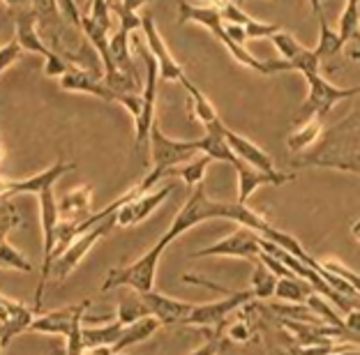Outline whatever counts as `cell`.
Returning a JSON list of instances; mask_svg holds the SVG:
<instances>
[{
  "label": "cell",
  "mask_w": 360,
  "mask_h": 355,
  "mask_svg": "<svg viewBox=\"0 0 360 355\" xmlns=\"http://www.w3.org/2000/svg\"><path fill=\"white\" fill-rule=\"evenodd\" d=\"M90 203H93V187L81 185L77 189H72V192H68L58 201L60 219L77 221V224H81V221L90 217Z\"/></svg>",
  "instance_id": "20"
},
{
  "label": "cell",
  "mask_w": 360,
  "mask_h": 355,
  "mask_svg": "<svg viewBox=\"0 0 360 355\" xmlns=\"http://www.w3.org/2000/svg\"><path fill=\"white\" fill-rule=\"evenodd\" d=\"M273 46L280 51L282 60H286L291 65V72H300L302 77L307 74H316L319 72V65H321V58H319L312 49L302 46L291 32L286 30H277L273 37H270Z\"/></svg>",
  "instance_id": "13"
},
{
  "label": "cell",
  "mask_w": 360,
  "mask_h": 355,
  "mask_svg": "<svg viewBox=\"0 0 360 355\" xmlns=\"http://www.w3.org/2000/svg\"><path fill=\"white\" fill-rule=\"evenodd\" d=\"M125 325L120 321H111L106 325H86L84 323V344L86 349H97V346H113L122 335Z\"/></svg>",
  "instance_id": "24"
},
{
  "label": "cell",
  "mask_w": 360,
  "mask_h": 355,
  "mask_svg": "<svg viewBox=\"0 0 360 355\" xmlns=\"http://www.w3.org/2000/svg\"><path fill=\"white\" fill-rule=\"evenodd\" d=\"M305 81H307V97L296 115V125H302V122L309 120H323L335 109V104L360 95V86H351V88L335 86L328 79L321 77V72L307 74Z\"/></svg>",
  "instance_id": "3"
},
{
  "label": "cell",
  "mask_w": 360,
  "mask_h": 355,
  "mask_svg": "<svg viewBox=\"0 0 360 355\" xmlns=\"http://www.w3.org/2000/svg\"><path fill=\"white\" fill-rule=\"evenodd\" d=\"M351 233H354V238H356V240L360 243V219L356 221L354 226H351Z\"/></svg>",
  "instance_id": "50"
},
{
  "label": "cell",
  "mask_w": 360,
  "mask_h": 355,
  "mask_svg": "<svg viewBox=\"0 0 360 355\" xmlns=\"http://www.w3.org/2000/svg\"><path fill=\"white\" fill-rule=\"evenodd\" d=\"M347 328H351V330H360V311H356V309H351V311H349Z\"/></svg>",
  "instance_id": "44"
},
{
  "label": "cell",
  "mask_w": 360,
  "mask_h": 355,
  "mask_svg": "<svg viewBox=\"0 0 360 355\" xmlns=\"http://www.w3.org/2000/svg\"><path fill=\"white\" fill-rule=\"evenodd\" d=\"M208 219H231V221H236V224L257 231L259 235H266L268 228L273 226L268 219L261 217L259 212L250 210L248 205H243L238 201L226 203V201L210 199V196L206 194V187H203V183H201V185L194 187L190 199H187L183 208L178 210L174 224H171L167 233L162 235V240H165L167 245H171L176 238H180L190 228L199 226L201 221H208Z\"/></svg>",
  "instance_id": "1"
},
{
  "label": "cell",
  "mask_w": 360,
  "mask_h": 355,
  "mask_svg": "<svg viewBox=\"0 0 360 355\" xmlns=\"http://www.w3.org/2000/svg\"><path fill=\"white\" fill-rule=\"evenodd\" d=\"M5 351V344H3V340H0V353H3Z\"/></svg>",
  "instance_id": "52"
},
{
  "label": "cell",
  "mask_w": 360,
  "mask_h": 355,
  "mask_svg": "<svg viewBox=\"0 0 360 355\" xmlns=\"http://www.w3.org/2000/svg\"><path fill=\"white\" fill-rule=\"evenodd\" d=\"M321 266L328 270V272H333V275H338V277H342L345 282H349L351 286L356 288V293L360 295V275H356V272H351L347 266H342L340 261H321Z\"/></svg>",
  "instance_id": "34"
},
{
  "label": "cell",
  "mask_w": 360,
  "mask_h": 355,
  "mask_svg": "<svg viewBox=\"0 0 360 355\" xmlns=\"http://www.w3.org/2000/svg\"><path fill=\"white\" fill-rule=\"evenodd\" d=\"M250 298H255L252 291H231L226 293L222 300L217 302H206V304H196L190 321L187 325H196V328H212V325H219L222 321L231 314L233 309L243 307L245 302Z\"/></svg>",
  "instance_id": "14"
},
{
  "label": "cell",
  "mask_w": 360,
  "mask_h": 355,
  "mask_svg": "<svg viewBox=\"0 0 360 355\" xmlns=\"http://www.w3.org/2000/svg\"><path fill=\"white\" fill-rule=\"evenodd\" d=\"M12 298H7V295H3L0 293V325L5 323L7 321V316H10V307H12Z\"/></svg>",
  "instance_id": "41"
},
{
  "label": "cell",
  "mask_w": 360,
  "mask_h": 355,
  "mask_svg": "<svg viewBox=\"0 0 360 355\" xmlns=\"http://www.w3.org/2000/svg\"><path fill=\"white\" fill-rule=\"evenodd\" d=\"M222 136H224V141L229 143V148L236 153V157H238L240 162L248 164V167L257 169V171H264V173H280V171H275L273 157H270L264 148H259L255 141L245 138L243 134H238V131L229 129L226 125L222 129Z\"/></svg>",
  "instance_id": "18"
},
{
  "label": "cell",
  "mask_w": 360,
  "mask_h": 355,
  "mask_svg": "<svg viewBox=\"0 0 360 355\" xmlns=\"http://www.w3.org/2000/svg\"><path fill=\"white\" fill-rule=\"evenodd\" d=\"M58 84L63 90H68V93L90 95V97H97V100L109 102V104H118V100H120V95L106 86V81L100 79V74L95 70H84V67H77V65H72V67L63 74L58 79Z\"/></svg>",
  "instance_id": "12"
},
{
  "label": "cell",
  "mask_w": 360,
  "mask_h": 355,
  "mask_svg": "<svg viewBox=\"0 0 360 355\" xmlns=\"http://www.w3.org/2000/svg\"><path fill=\"white\" fill-rule=\"evenodd\" d=\"M129 30H122L118 28L113 35L109 37V53H111V60L116 65V70L129 74V77H136L139 74L134 70V60H132V51H129Z\"/></svg>",
  "instance_id": "23"
},
{
  "label": "cell",
  "mask_w": 360,
  "mask_h": 355,
  "mask_svg": "<svg viewBox=\"0 0 360 355\" xmlns=\"http://www.w3.org/2000/svg\"><path fill=\"white\" fill-rule=\"evenodd\" d=\"M19 214L12 212V214H5V217H0V243H5L7 240V233L19 224Z\"/></svg>",
  "instance_id": "40"
},
{
  "label": "cell",
  "mask_w": 360,
  "mask_h": 355,
  "mask_svg": "<svg viewBox=\"0 0 360 355\" xmlns=\"http://www.w3.org/2000/svg\"><path fill=\"white\" fill-rule=\"evenodd\" d=\"M187 93H190V104H192L194 118L199 120L203 127H210L212 122H217V120H219V115H217V111H215V106L210 104V100L201 93L199 88L192 86V88H187Z\"/></svg>",
  "instance_id": "30"
},
{
  "label": "cell",
  "mask_w": 360,
  "mask_h": 355,
  "mask_svg": "<svg viewBox=\"0 0 360 355\" xmlns=\"http://www.w3.org/2000/svg\"><path fill=\"white\" fill-rule=\"evenodd\" d=\"M333 355H360V349H356V346H351V349L340 351V353H333Z\"/></svg>",
  "instance_id": "48"
},
{
  "label": "cell",
  "mask_w": 360,
  "mask_h": 355,
  "mask_svg": "<svg viewBox=\"0 0 360 355\" xmlns=\"http://www.w3.org/2000/svg\"><path fill=\"white\" fill-rule=\"evenodd\" d=\"M201 23V26H206L212 35L219 39V44L226 46V51L231 53L236 60L245 67L255 70L259 74H277V72H291V65L286 60H259V58L252 56L245 46H238L233 44L231 39H229L226 30H224V21H222V14L217 10H208V7H194L190 3H180V19L178 23Z\"/></svg>",
  "instance_id": "2"
},
{
  "label": "cell",
  "mask_w": 360,
  "mask_h": 355,
  "mask_svg": "<svg viewBox=\"0 0 360 355\" xmlns=\"http://www.w3.org/2000/svg\"><path fill=\"white\" fill-rule=\"evenodd\" d=\"M167 247L169 245L160 238L158 245L150 247L141 259H136L134 263H129L125 268L109 270V275H106L104 284H102V291L106 293V291H113V288H122V286H129L136 293L155 291V275H158L160 259Z\"/></svg>",
  "instance_id": "4"
},
{
  "label": "cell",
  "mask_w": 360,
  "mask_h": 355,
  "mask_svg": "<svg viewBox=\"0 0 360 355\" xmlns=\"http://www.w3.org/2000/svg\"><path fill=\"white\" fill-rule=\"evenodd\" d=\"M12 212H16L14 205L7 201L5 196H0V217H5V214H12Z\"/></svg>",
  "instance_id": "46"
},
{
  "label": "cell",
  "mask_w": 360,
  "mask_h": 355,
  "mask_svg": "<svg viewBox=\"0 0 360 355\" xmlns=\"http://www.w3.org/2000/svg\"><path fill=\"white\" fill-rule=\"evenodd\" d=\"M3 157H5V148H3V143H0V162H3Z\"/></svg>",
  "instance_id": "51"
},
{
  "label": "cell",
  "mask_w": 360,
  "mask_h": 355,
  "mask_svg": "<svg viewBox=\"0 0 360 355\" xmlns=\"http://www.w3.org/2000/svg\"><path fill=\"white\" fill-rule=\"evenodd\" d=\"M321 134H323V122L321 120L302 122V125H298V129L293 131V134H289V138H286V146H289L291 153H300V150H305V148L314 146L319 138H321Z\"/></svg>",
  "instance_id": "27"
},
{
  "label": "cell",
  "mask_w": 360,
  "mask_h": 355,
  "mask_svg": "<svg viewBox=\"0 0 360 355\" xmlns=\"http://www.w3.org/2000/svg\"><path fill=\"white\" fill-rule=\"evenodd\" d=\"M174 192V185H167L158 189V192H148L139 199L127 201L125 205H120L116 217H118V226L127 228V226H134V224H141L143 219H148L150 214L160 208L162 203L167 201V196Z\"/></svg>",
  "instance_id": "16"
},
{
  "label": "cell",
  "mask_w": 360,
  "mask_h": 355,
  "mask_svg": "<svg viewBox=\"0 0 360 355\" xmlns=\"http://www.w3.org/2000/svg\"><path fill=\"white\" fill-rule=\"evenodd\" d=\"M312 164H314V167H326V169H340V171L360 173V155H356V157H342V160H316Z\"/></svg>",
  "instance_id": "36"
},
{
  "label": "cell",
  "mask_w": 360,
  "mask_h": 355,
  "mask_svg": "<svg viewBox=\"0 0 360 355\" xmlns=\"http://www.w3.org/2000/svg\"><path fill=\"white\" fill-rule=\"evenodd\" d=\"M77 167L72 162L65 160H56L51 167L35 173L30 178H21V180H10L0 176V196L10 199V196H19V194H39L44 192L46 187H56V183L65 176V173L75 171Z\"/></svg>",
  "instance_id": "10"
},
{
  "label": "cell",
  "mask_w": 360,
  "mask_h": 355,
  "mask_svg": "<svg viewBox=\"0 0 360 355\" xmlns=\"http://www.w3.org/2000/svg\"><path fill=\"white\" fill-rule=\"evenodd\" d=\"M58 7H60V12L63 16L68 19L70 26H75L77 30H81V12L79 10V5H77V0H58Z\"/></svg>",
  "instance_id": "39"
},
{
  "label": "cell",
  "mask_w": 360,
  "mask_h": 355,
  "mask_svg": "<svg viewBox=\"0 0 360 355\" xmlns=\"http://www.w3.org/2000/svg\"><path fill=\"white\" fill-rule=\"evenodd\" d=\"M0 263H3L5 268H12L19 272H32V263L7 240L0 243Z\"/></svg>",
  "instance_id": "32"
},
{
  "label": "cell",
  "mask_w": 360,
  "mask_h": 355,
  "mask_svg": "<svg viewBox=\"0 0 360 355\" xmlns=\"http://www.w3.org/2000/svg\"><path fill=\"white\" fill-rule=\"evenodd\" d=\"M146 3H148V0H120V5L125 7L127 12H139Z\"/></svg>",
  "instance_id": "43"
},
{
  "label": "cell",
  "mask_w": 360,
  "mask_h": 355,
  "mask_svg": "<svg viewBox=\"0 0 360 355\" xmlns=\"http://www.w3.org/2000/svg\"><path fill=\"white\" fill-rule=\"evenodd\" d=\"M90 307V300H84L79 304H70V307L46 311L35 316V321L30 323L28 333H39V335H60L68 337L77 325H81L86 321V311Z\"/></svg>",
  "instance_id": "11"
},
{
  "label": "cell",
  "mask_w": 360,
  "mask_h": 355,
  "mask_svg": "<svg viewBox=\"0 0 360 355\" xmlns=\"http://www.w3.org/2000/svg\"><path fill=\"white\" fill-rule=\"evenodd\" d=\"M143 316H150V314H148V307L143 304L141 295H139L136 291L132 295H127V298L120 300V304H118V321H120L122 325L134 323V321L143 318Z\"/></svg>",
  "instance_id": "31"
},
{
  "label": "cell",
  "mask_w": 360,
  "mask_h": 355,
  "mask_svg": "<svg viewBox=\"0 0 360 355\" xmlns=\"http://www.w3.org/2000/svg\"><path fill=\"white\" fill-rule=\"evenodd\" d=\"M148 148H150L153 169L165 171V178H167L169 169L180 167V164H185V162H192L194 157L201 155L199 143L196 141H180V138L167 136L165 131H162V127L158 125V120H155V125L150 129Z\"/></svg>",
  "instance_id": "7"
},
{
  "label": "cell",
  "mask_w": 360,
  "mask_h": 355,
  "mask_svg": "<svg viewBox=\"0 0 360 355\" xmlns=\"http://www.w3.org/2000/svg\"><path fill=\"white\" fill-rule=\"evenodd\" d=\"M23 56V49L21 44L16 42V39H12V42H7L5 46H0V74L7 72L12 67V65L19 60V58Z\"/></svg>",
  "instance_id": "37"
},
{
  "label": "cell",
  "mask_w": 360,
  "mask_h": 355,
  "mask_svg": "<svg viewBox=\"0 0 360 355\" xmlns=\"http://www.w3.org/2000/svg\"><path fill=\"white\" fill-rule=\"evenodd\" d=\"M305 304H307V307L312 309L314 314H319V316H321V318L326 321V323H333L335 328H342V330L347 328V323H345V321H342V318L338 316V314L333 311V307H330V304L326 302V300L321 298V295L316 293V291H314L312 295H309V298H307V302H305Z\"/></svg>",
  "instance_id": "33"
},
{
  "label": "cell",
  "mask_w": 360,
  "mask_h": 355,
  "mask_svg": "<svg viewBox=\"0 0 360 355\" xmlns=\"http://www.w3.org/2000/svg\"><path fill=\"white\" fill-rule=\"evenodd\" d=\"M347 56L351 58V60H360V49H349Z\"/></svg>",
  "instance_id": "49"
},
{
  "label": "cell",
  "mask_w": 360,
  "mask_h": 355,
  "mask_svg": "<svg viewBox=\"0 0 360 355\" xmlns=\"http://www.w3.org/2000/svg\"><path fill=\"white\" fill-rule=\"evenodd\" d=\"M141 295L143 304L148 307V314L160 321L162 325H187L192 311L196 304L194 302H185V300H176L169 298L165 293L150 291V293H139Z\"/></svg>",
  "instance_id": "15"
},
{
  "label": "cell",
  "mask_w": 360,
  "mask_h": 355,
  "mask_svg": "<svg viewBox=\"0 0 360 355\" xmlns=\"http://www.w3.org/2000/svg\"><path fill=\"white\" fill-rule=\"evenodd\" d=\"M215 353H217V342H208V344L199 346L196 351H192L190 355H215Z\"/></svg>",
  "instance_id": "42"
},
{
  "label": "cell",
  "mask_w": 360,
  "mask_h": 355,
  "mask_svg": "<svg viewBox=\"0 0 360 355\" xmlns=\"http://www.w3.org/2000/svg\"><path fill=\"white\" fill-rule=\"evenodd\" d=\"M212 160L206 155H199L194 157L192 162H185L180 164V167H174L167 171V178H180L187 187H196L203 183V178H206V169Z\"/></svg>",
  "instance_id": "25"
},
{
  "label": "cell",
  "mask_w": 360,
  "mask_h": 355,
  "mask_svg": "<svg viewBox=\"0 0 360 355\" xmlns=\"http://www.w3.org/2000/svg\"><path fill=\"white\" fill-rule=\"evenodd\" d=\"M319 26H321V30H319V44L314 49V53L321 58V60H323V58L338 56L342 49H345V42H342L340 32L333 30L328 26V19H326V16H321V19H319Z\"/></svg>",
  "instance_id": "29"
},
{
  "label": "cell",
  "mask_w": 360,
  "mask_h": 355,
  "mask_svg": "<svg viewBox=\"0 0 360 355\" xmlns=\"http://www.w3.org/2000/svg\"><path fill=\"white\" fill-rule=\"evenodd\" d=\"M312 293H314V288L300 277H280L277 279L275 295L280 300L293 302V304H305Z\"/></svg>",
  "instance_id": "26"
},
{
  "label": "cell",
  "mask_w": 360,
  "mask_h": 355,
  "mask_svg": "<svg viewBox=\"0 0 360 355\" xmlns=\"http://www.w3.org/2000/svg\"><path fill=\"white\" fill-rule=\"evenodd\" d=\"M134 44L139 46V53L143 58L146 65V79L141 88V115L134 120V131H136V150H141L150 143V129L155 125V102H158V79H160V67L155 56L148 51V46H141V39L134 37Z\"/></svg>",
  "instance_id": "6"
},
{
  "label": "cell",
  "mask_w": 360,
  "mask_h": 355,
  "mask_svg": "<svg viewBox=\"0 0 360 355\" xmlns=\"http://www.w3.org/2000/svg\"><path fill=\"white\" fill-rule=\"evenodd\" d=\"M70 67H72V63L68 60V58L56 53V51L49 58H44V74H46V77H51V79H60Z\"/></svg>",
  "instance_id": "35"
},
{
  "label": "cell",
  "mask_w": 360,
  "mask_h": 355,
  "mask_svg": "<svg viewBox=\"0 0 360 355\" xmlns=\"http://www.w3.org/2000/svg\"><path fill=\"white\" fill-rule=\"evenodd\" d=\"M3 268H5V266H3V263H0V270H3Z\"/></svg>",
  "instance_id": "53"
},
{
  "label": "cell",
  "mask_w": 360,
  "mask_h": 355,
  "mask_svg": "<svg viewBox=\"0 0 360 355\" xmlns=\"http://www.w3.org/2000/svg\"><path fill=\"white\" fill-rule=\"evenodd\" d=\"M118 212V210H116ZM116 212H111L109 217H104L102 221H97L95 226H90L88 231H84L81 235L75 238V243H72L68 250H65L58 259L53 261V266H51V272L56 275V279L58 282H65L72 272L77 270V266L81 261H84V256L93 250V247L102 240L104 235H109L113 228L118 226V217H116Z\"/></svg>",
  "instance_id": "5"
},
{
  "label": "cell",
  "mask_w": 360,
  "mask_h": 355,
  "mask_svg": "<svg viewBox=\"0 0 360 355\" xmlns=\"http://www.w3.org/2000/svg\"><path fill=\"white\" fill-rule=\"evenodd\" d=\"M233 3H240V0H233Z\"/></svg>",
  "instance_id": "54"
},
{
  "label": "cell",
  "mask_w": 360,
  "mask_h": 355,
  "mask_svg": "<svg viewBox=\"0 0 360 355\" xmlns=\"http://www.w3.org/2000/svg\"><path fill=\"white\" fill-rule=\"evenodd\" d=\"M277 279L280 277H277L266 263L257 261L255 272H252V293H255V298H261V300L273 298L275 288H277Z\"/></svg>",
  "instance_id": "28"
},
{
  "label": "cell",
  "mask_w": 360,
  "mask_h": 355,
  "mask_svg": "<svg viewBox=\"0 0 360 355\" xmlns=\"http://www.w3.org/2000/svg\"><path fill=\"white\" fill-rule=\"evenodd\" d=\"M236 173H238V203L248 205L250 196L257 192L259 187L264 185H284V183H291L293 176H286V173H264V171H257L248 167V164H240L236 167Z\"/></svg>",
  "instance_id": "19"
},
{
  "label": "cell",
  "mask_w": 360,
  "mask_h": 355,
  "mask_svg": "<svg viewBox=\"0 0 360 355\" xmlns=\"http://www.w3.org/2000/svg\"><path fill=\"white\" fill-rule=\"evenodd\" d=\"M160 328H162V323L155 316H143V318L134 321V323L125 325V330H122V335H120V340L111 346L113 355L122 353V351L129 349V346H134V344L146 342L148 337H153L155 333H158Z\"/></svg>",
  "instance_id": "21"
},
{
  "label": "cell",
  "mask_w": 360,
  "mask_h": 355,
  "mask_svg": "<svg viewBox=\"0 0 360 355\" xmlns=\"http://www.w3.org/2000/svg\"><path fill=\"white\" fill-rule=\"evenodd\" d=\"M32 321H35V309H30L23 302L14 300L10 307V316H7L5 323L0 325V340H3V344L7 346L14 337H19L21 333H28Z\"/></svg>",
  "instance_id": "22"
},
{
  "label": "cell",
  "mask_w": 360,
  "mask_h": 355,
  "mask_svg": "<svg viewBox=\"0 0 360 355\" xmlns=\"http://www.w3.org/2000/svg\"><path fill=\"white\" fill-rule=\"evenodd\" d=\"M141 30H143V37H146V46H148V51L155 56V60H158L160 79L167 81V84L176 81V84H180L185 90L192 88L194 84L187 79V74L183 67H180V63L171 56V49L167 46L165 37L160 35V30H158V26H155V19L150 14L141 16Z\"/></svg>",
  "instance_id": "8"
},
{
  "label": "cell",
  "mask_w": 360,
  "mask_h": 355,
  "mask_svg": "<svg viewBox=\"0 0 360 355\" xmlns=\"http://www.w3.org/2000/svg\"><path fill=\"white\" fill-rule=\"evenodd\" d=\"M0 3H5L7 7H10V12L21 10V7H30V0H0Z\"/></svg>",
  "instance_id": "45"
},
{
  "label": "cell",
  "mask_w": 360,
  "mask_h": 355,
  "mask_svg": "<svg viewBox=\"0 0 360 355\" xmlns=\"http://www.w3.org/2000/svg\"><path fill=\"white\" fill-rule=\"evenodd\" d=\"M307 3H309V7H312V12H314L316 19H321V16H326V14H323V3H321V0H307Z\"/></svg>",
  "instance_id": "47"
},
{
  "label": "cell",
  "mask_w": 360,
  "mask_h": 355,
  "mask_svg": "<svg viewBox=\"0 0 360 355\" xmlns=\"http://www.w3.org/2000/svg\"><path fill=\"white\" fill-rule=\"evenodd\" d=\"M245 28V35L248 39H261V37H273L277 30H282V26H277V23H261V21H255L252 19Z\"/></svg>",
  "instance_id": "38"
},
{
  "label": "cell",
  "mask_w": 360,
  "mask_h": 355,
  "mask_svg": "<svg viewBox=\"0 0 360 355\" xmlns=\"http://www.w3.org/2000/svg\"><path fill=\"white\" fill-rule=\"evenodd\" d=\"M116 355H125V353H116Z\"/></svg>",
  "instance_id": "55"
},
{
  "label": "cell",
  "mask_w": 360,
  "mask_h": 355,
  "mask_svg": "<svg viewBox=\"0 0 360 355\" xmlns=\"http://www.w3.org/2000/svg\"><path fill=\"white\" fill-rule=\"evenodd\" d=\"M14 39L21 44L23 51L37 53L42 58H49L53 51L44 44L42 35L37 28V16L32 12V7H21L14 10Z\"/></svg>",
  "instance_id": "17"
},
{
  "label": "cell",
  "mask_w": 360,
  "mask_h": 355,
  "mask_svg": "<svg viewBox=\"0 0 360 355\" xmlns=\"http://www.w3.org/2000/svg\"><path fill=\"white\" fill-rule=\"evenodd\" d=\"M261 254V235L248 226L236 228L229 238H222L215 245L203 247L199 252H192L190 259H208V256H229V259H245L257 263Z\"/></svg>",
  "instance_id": "9"
}]
</instances>
